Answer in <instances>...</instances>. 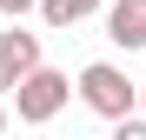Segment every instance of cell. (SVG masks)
<instances>
[{
  "label": "cell",
  "instance_id": "6da1fadb",
  "mask_svg": "<svg viewBox=\"0 0 146 140\" xmlns=\"http://www.w3.org/2000/svg\"><path fill=\"white\" fill-rule=\"evenodd\" d=\"M80 100L100 113V120H126L139 107V80H126L113 60H93V67H80Z\"/></svg>",
  "mask_w": 146,
  "mask_h": 140
},
{
  "label": "cell",
  "instance_id": "7a4b0ae2",
  "mask_svg": "<svg viewBox=\"0 0 146 140\" xmlns=\"http://www.w3.org/2000/svg\"><path fill=\"white\" fill-rule=\"evenodd\" d=\"M7 100H13V113H20L27 127H46V120H53V113L73 100V80L60 74V67H33V74L20 80V87L7 93Z\"/></svg>",
  "mask_w": 146,
  "mask_h": 140
},
{
  "label": "cell",
  "instance_id": "3957f363",
  "mask_svg": "<svg viewBox=\"0 0 146 140\" xmlns=\"http://www.w3.org/2000/svg\"><path fill=\"white\" fill-rule=\"evenodd\" d=\"M33 67H40V33H27V27L0 33V93H13Z\"/></svg>",
  "mask_w": 146,
  "mask_h": 140
},
{
  "label": "cell",
  "instance_id": "277c9868",
  "mask_svg": "<svg viewBox=\"0 0 146 140\" xmlns=\"http://www.w3.org/2000/svg\"><path fill=\"white\" fill-rule=\"evenodd\" d=\"M106 40L113 47H146V0H113V13H106Z\"/></svg>",
  "mask_w": 146,
  "mask_h": 140
},
{
  "label": "cell",
  "instance_id": "5b68a950",
  "mask_svg": "<svg viewBox=\"0 0 146 140\" xmlns=\"http://www.w3.org/2000/svg\"><path fill=\"white\" fill-rule=\"evenodd\" d=\"M46 27H80L86 13H100V0H40Z\"/></svg>",
  "mask_w": 146,
  "mask_h": 140
},
{
  "label": "cell",
  "instance_id": "8992f818",
  "mask_svg": "<svg viewBox=\"0 0 146 140\" xmlns=\"http://www.w3.org/2000/svg\"><path fill=\"white\" fill-rule=\"evenodd\" d=\"M113 140H146V120L126 113V120H113Z\"/></svg>",
  "mask_w": 146,
  "mask_h": 140
},
{
  "label": "cell",
  "instance_id": "52a82bcc",
  "mask_svg": "<svg viewBox=\"0 0 146 140\" xmlns=\"http://www.w3.org/2000/svg\"><path fill=\"white\" fill-rule=\"evenodd\" d=\"M40 7V0H0V13H7V20H20V13H33Z\"/></svg>",
  "mask_w": 146,
  "mask_h": 140
},
{
  "label": "cell",
  "instance_id": "ba28073f",
  "mask_svg": "<svg viewBox=\"0 0 146 140\" xmlns=\"http://www.w3.org/2000/svg\"><path fill=\"white\" fill-rule=\"evenodd\" d=\"M139 113H146V80H139Z\"/></svg>",
  "mask_w": 146,
  "mask_h": 140
},
{
  "label": "cell",
  "instance_id": "9c48e42d",
  "mask_svg": "<svg viewBox=\"0 0 146 140\" xmlns=\"http://www.w3.org/2000/svg\"><path fill=\"white\" fill-rule=\"evenodd\" d=\"M0 133H7V107H0Z\"/></svg>",
  "mask_w": 146,
  "mask_h": 140
}]
</instances>
